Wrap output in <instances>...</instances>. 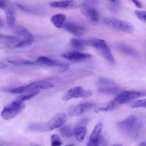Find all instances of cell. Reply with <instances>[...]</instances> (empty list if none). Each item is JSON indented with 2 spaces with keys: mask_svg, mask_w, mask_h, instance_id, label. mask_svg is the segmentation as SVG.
<instances>
[{
  "mask_svg": "<svg viewBox=\"0 0 146 146\" xmlns=\"http://www.w3.org/2000/svg\"><path fill=\"white\" fill-rule=\"evenodd\" d=\"M66 119V114L64 113H61L54 115L47 122L31 124L28 126V129L30 131L35 132L50 131L62 126Z\"/></svg>",
  "mask_w": 146,
  "mask_h": 146,
  "instance_id": "obj_1",
  "label": "cell"
},
{
  "mask_svg": "<svg viewBox=\"0 0 146 146\" xmlns=\"http://www.w3.org/2000/svg\"><path fill=\"white\" fill-rule=\"evenodd\" d=\"M103 23L106 26L115 30L127 33L132 32L134 28L128 21L111 17L104 19Z\"/></svg>",
  "mask_w": 146,
  "mask_h": 146,
  "instance_id": "obj_2",
  "label": "cell"
},
{
  "mask_svg": "<svg viewBox=\"0 0 146 146\" xmlns=\"http://www.w3.org/2000/svg\"><path fill=\"white\" fill-rule=\"evenodd\" d=\"M146 96V91L125 90L119 93L113 100L118 106L120 104L128 103L140 97Z\"/></svg>",
  "mask_w": 146,
  "mask_h": 146,
  "instance_id": "obj_3",
  "label": "cell"
},
{
  "mask_svg": "<svg viewBox=\"0 0 146 146\" xmlns=\"http://www.w3.org/2000/svg\"><path fill=\"white\" fill-rule=\"evenodd\" d=\"M90 45L100 53L102 56L112 65L115 64V60L111 51L106 41L101 39L90 40Z\"/></svg>",
  "mask_w": 146,
  "mask_h": 146,
  "instance_id": "obj_4",
  "label": "cell"
},
{
  "mask_svg": "<svg viewBox=\"0 0 146 146\" xmlns=\"http://www.w3.org/2000/svg\"><path fill=\"white\" fill-rule=\"evenodd\" d=\"M22 102L16 100L5 106L1 112V116L5 120H8L15 117L24 109Z\"/></svg>",
  "mask_w": 146,
  "mask_h": 146,
  "instance_id": "obj_5",
  "label": "cell"
},
{
  "mask_svg": "<svg viewBox=\"0 0 146 146\" xmlns=\"http://www.w3.org/2000/svg\"><path fill=\"white\" fill-rule=\"evenodd\" d=\"M92 4V2L91 1L84 2L81 6V11L82 13L91 22L97 23L99 20L100 15Z\"/></svg>",
  "mask_w": 146,
  "mask_h": 146,
  "instance_id": "obj_6",
  "label": "cell"
},
{
  "mask_svg": "<svg viewBox=\"0 0 146 146\" xmlns=\"http://www.w3.org/2000/svg\"><path fill=\"white\" fill-rule=\"evenodd\" d=\"M94 104L89 102H86L75 105L69 107L67 110L68 115L71 117L78 116L88 110L92 108Z\"/></svg>",
  "mask_w": 146,
  "mask_h": 146,
  "instance_id": "obj_7",
  "label": "cell"
},
{
  "mask_svg": "<svg viewBox=\"0 0 146 146\" xmlns=\"http://www.w3.org/2000/svg\"><path fill=\"white\" fill-rule=\"evenodd\" d=\"M137 119L134 115H131L125 119L119 122L117 125L122 131L127 132L132 131L137 124Z\"/></svg>",
  "mask_w": 146,
  "mask_h": 146,
  "instance_id": "obj_8",
  "label": "cell"
},
{
  "mask_svg": "<svg viewBox=\"0 0 146 146\" xmlns=\"http://www.w3.org/2000/svg\"><path fill=\"white\" fill-rule=\"evenodd\" d=\"M62 58L72 61H80L92 57L91 54L77 51H71L64 53L61 55Z\"/></svg>",
  "mask_w": 146,
  "mask_h": 146,
  "instance_id": "obj_9",
  "label": "cell"
},
{
  "mask_svg": "<svg viewBox=\"0 0 146 146\" xmlns=\"http://www.w3.org/2000/svg\"><path fill=\"white\" fill-rule=\"evenodd\" d=\"M63 26L64 28L68 31L77 36H82L86 31V28L84 26L72 22L65 23Z\"/></svg>",
  "mask_w": 146,
  "mask_h": 146,
  "instance_id": "obj_10",
  "label": "cell"
},
{
  "mask_svg": "<svg viewBox=\"0 0 146 146\" xmlns=\"http://www.w3.org/2000/svg\"><path fill=\"white\" fill-rule=\"evenodd\" d=\"M87 119H86L82 120L74 130L75 137L78 142H82L84 139L87 132Z\"/></svg>",
  "mask_w": 146,
  "mask_h": 146,
  "instance_id": "obj_11",
  "label": "cell"
},
{
  "mask_svg": "<svg viewBox=\"0 0 146 146\" xmlns=\"http://www.w3.org/2000/svg\"><path fill=\"white\" fill-rule=\"evenodd\" d=\"M102 124L99 122L91 134L86 146H99V137L102 131Z\"/></svg>",
  "mask_w": 146,
  "mask_h": 146,
  "instance_id": "obj_12",
  "label": "cell"
},
{
  "mask_svg": "<svg viewBox=\"0 0 146 146\" xmlns=\"http://www.w3.org/2000/svg\"><path fill=\"white\" fill-rule=\"evenodd\" d=\"M84 89L81 87L77 86L68 90L63 95V100L67 101L72 98H81Z\"/></svg>",
  "mask_w": 146,
  "mask_h": 146,
  "instance_id": "obj_13",
  "label": "cell"
},
{
  "mask_svg": "<svg viewBox=\"0 0 146 146\" xmlns=\"http://www.w3.org/2000/svg\"><path fill=\"white\" fill-rule=\"evenodd\" d=\"M49 5L53 8L63 9H74L77 7L76 2L72 0L52 1L50 3Z\"/></svg>",
  "mask_w": 146,
  "mask_h": 146,
  "instance_id": "obj_14",
  "label": "cell"
},
{
  "mask_svg": "<svg viewBox=\"0 0 146 146\" xmlns=\"http://www.w3.org/2000/svg\"><path fill=\"white\" fill-rule=\"evenodd\" d=\"M7 23L10 28H13L16 22V14L15 10L12 6L7 7L5 10Z\"/></svg>",
  "mask_w": 146,
  "mask_h": 146,
  "instance_id": "obj_15",
  "label": "cell"
},
{
  "mask_svg": "<svg viewBox=\"0 0 146 146\" xmlns=\"http://www.w3.org/2000/svg\"><path fill=\"white\" fill-rule=\"evenodd\" d=\"M118 106L113 100L105 102L99 104L94 110V112L98 113L99 111H107L113 110Z\"/></svg>",
  "mask_w": 146,
  "mask_h": 146,
  "instance_id": "obj_16",
  "label": "cell"
},
{
  "mask_svg": "<svg viewBox=\"0 0 146 146\" xmlns=\"http://www.w3.org/2000/svg\"><path fill=\"white\" fill-rule=\"evenodd\" d=\"M53 87V84L50 83L43 81H38L31 83L27 85V88L25 90L46 89Z\"/></svg>",
  "mask_w": 146,
  "mask_h": 146,
  "instance_id": "obj_17",
  "label": "cell"
},
{
  "mask_svg": "<svg viewBox=\"0 0 146 146\" xmlns=\"http://www.w3.org/2000/svg\"><path fill=\"white\" fill-rule=\"evenodd\" d=\"M13 29L14 32L18 35L23 38V40H33L32 34L25 28L18 26L15 27Z\"/></svg>",
  "mask_w": 146,
  "mask_h": 146,
  "instance_id": "obj_18",
  "label": "cell"
},
{
  "mask_svg": "<svg viewBox=\"0 0 146 146\" xmlns=\"http://www.w3.org/2000/svg\"><path fill=\"white\" fill-rule=\"evenodd\" d=\"M118 49L124 54L132 57H137L138 54L134 48L129 46L123 44H120L117 45Z\"/></svg>",
  "mask_w": 146,
  "mask_h": 146,
  "instance_id": "obj_19",
  "label": "cell"
},
{
  "mask_svg": "<svg viewBox=\"0 0 146 146\" xmlns=\"http://www.w3.org/2000/svg\"><path fill=\"white\" fill-rule=\"evenodd\" d=\"M66 18L64 14L58 13L53 15L51 18V21L55 27L61 28L63 26Z\"/></svg>",
  "mask_w": 146,
  "mask_h": 146,
  "instance_id": "obj_20",
  "label": "cell"
},
{
  "mask_svg": "<svg viewBox=\"0 0 146 146\" xmlns=\"http://www.w3.org/2000/svg\"><path fill=\"white\" fill-rule=\"evenodd\" d=\"M70 42L73 47L80 50L84 49L86 46L90 45L89 40L72 38L70 40Z\"/></svg>",
  "mask_w": 146,
  "mask_h": 146,
  "instance_id": "obj_21",
  "label": "cell"
},
{
  "mask_svg": "<svg viewBox=\"0 0 146 146\" xmlns=\"http://www.w3.org/2000/svg\"><path fill=\"white\" fill-rule=\"evenodd\" d=\"M36 62L51 67H54L55 65V59H51L44 56L38 57L36 60Z\"/></svg>",
  "mask_w": 146,
  "mask_h": 146,
  "instance_id": "obj_22",
  "label": "cell"
},
{
  "mask_svg": "<svg viewBox=\"0 0 146 146\" xmlns=\"http://www.w3.org/2000/svg\"><path fill=\"white\" fill-rule=\"evenodd\" d=\"M0 38L3 41L11 44H17L20 41L19 39L17 37L3 34H0Z\"/></svg>",
  "mask_w": 146,
  "mask_h": 146,
  "instance_id": "obj_23",
  "label": "cell"
},
{
  "mask_svg": "<svg viewBox=\"0 0 146 146\" xmlns=\"http://www.w3.org/2000/svg\"><path fill=\"white\" fill-rule=\"evenodd\" d=\"M60 132L62 135L65 137H70L74 134V131L71 127L68 125L62 126L60 129Z\"/></svg>",
  "mask_w": 146,
  "mask_h": 146,
  "instance_id": "obj_24",
  "label": "cell"
},
{
  "mask_svg": "<svg viewBox=\"0 0 146 146\" xmlns=\"http://www.w3.org/2000/svg\"><path fill=\"white\" fill-rule=\"evenodd\" d=\"M119 88L116 87L111 88H99V92L104 94L113 95L118 93L119 91Z\"/></svg>",
  "mask_w": 146,
  "mask_h": 146,
  "instance_id": "obj_25",
  "label": "cell"
},
{
  "mask_svg": "<svg viewBox=\"0 0 146 146\" xmlns=\"http://www.w3.org/2000/svg\"><path fill=\"white\" fill-rule=\"evenodd\" d=\"M40 92L38 90H36L29 94L21 95L17 97L16 100L21 102L30 99L38 94Z\"/></svg>",
  "mask_w": 146,
  "mask_h": 146,
  "instance_id": "obj_26",
  "label": "cell"
},
{
  "mask_svg": "<svg viewBox=\"0 0 146 146\" xmlns=\"http://www.w3.org/2000/svg\"><path fill=\"white\" fill-rule=\"evenodd\" d=\"M3 92L14 94H21L23 93L25 89L24 86L15 88H3L1 90Z\"/></svg>",
  "mask_w": 146,
  "mask_h": 146,
  "instance_id": "obj_27",
  "label": "cell"
},
{
  "mask_svg": "<svg viewBox=\"0 0 146 146\" xmlns=\"http://www.w3.org/2000/svg\"><path fill=\"white\" fill-rule=\"evenodd\" d=\"M109 5L110 8L112 11L113 12L117 11L120 8V1L119 0L110 1Z\"/></svg>",
  "mask_w": 146,
  "mask_h": 146,
  "instance_id": "obj_28",
  "label": "cell"
},
{
  "mask_svg": "<svg viewBox=\"0 0 146 146\" xmlns=\"http://www.w3.org/2000/svg\"><path fill=\"white\" fill-rule=\"evenodd\" d=\"M51 146H61L62 143L59 136L56 134L52 135L50 137Z\"/></svg>",
  "mask_w": 146,
  "mask_h": 146,
  "instance_id": "obj_29",
  "label": "cell"
},
{
  "mask_svg": "<svg viewBox=\"0 0 146 146\" xmlns=\"http://www.w3.org/2000/svg\"><path fill=\"white\" fill-rule=\"evenodd\" d=\"M131 106L133 108H146V99L137 100L131 104Z\"/></svg>",
  "mask_w": 146,
  "mask_h": 146,
  "instance_id": "obj_30",
  "label": "cell"
},
{
  "mask_svg": "<svg viewBox=\"0 0 146 146\" xmlns=\"http://www.w3.org/2000/svg\"><path fill=\"white\" fill-rule=\"evenodd\" d=\"M33 40H23L20 41L15 45L14 47L16 48H22L27 47L32 44Z\"/></svg>",
  "mask_w": 146,
  "mask_h": 146,
  "instance_id": "obj_31",
  "label": "cell"
},
{
  "mask_svg": "<svg viewBox=\"0 0 146 146\" xmlns=\"http://www.w3.org/2000/svg\"><path fill=\"white\" fill-rule=\"evenodd\" d=\"M100 84L104 85L115 86L116 84L113 81L104 78L100 77L98 80Z\"/></svg>",
  "mask_w": 146,
  "mask_h": 146,
  "instance_id": "obj_32",
  "label": "cell"
},
{
  "mask_svg": "<svg viewBox=\"0 0 146 146\" xmlns=\"http://www.w3.org/2000/svg\"><path fill=\"white\" fill-rule=\"evenodd\" d=\"M134 13L139 19L146 22V11L135 10L134 11Z\"/></svg>",
  "mask_w": 146,
  "mask_h": 146,
  "instance_id": "obj_33",
  "label": "cell"
},
{
  "mask_svg": "<svg viewBox=\"0 0 146 146\" xmlns=\"http://www.w3.org/2000/svg\"><path fill=\"white\" fill-rule=\"evenodd\" d=\"M8 62L11 64L18 65H31L35 64V62L33 61L23 60L9 61Z\"/></svg>",
  "mask_w": 146,
  "mask_h": 146,
  "instance_id": "obj_34",
  "label": "cell"
},
{
  "mask_svg": "<svg viewBox=\"0 0 146 146\" xmlns=\"http://www.w3.org/2000/svg\"><path fill=\"white\" fill-rule=\"evenodd\" d=\"M6 1L0 0V7L2 9H6L7 7Z\"/></svg>",
  "mask_w": 146,
  "mask_h": 146,
  "instance_id": "obj_35",
  "label": "cell"
},
{
  "mask_svg": "<svg viewBox=\"0 0 146 146\" xmlns=\"http://www.w3.org/2000/svg\"><path fill=\"white\" fill-rule=\"evenodd\" d=\"M132 1L134 3L136 6L139 8H142L143 7L141 3L138 0H133Z\"/></svg>",
  "mask_w": 146,
  "mask_h": 146,
  "instance_id": "obj_36",
  "label": "cell"
},
{
  "mask_svg": "<svg viewBox=\"0 0 146 146\" xmlns=\"http://www.w3.org/2000/svg\"><path fill=\"white\" fill-rule=\"evenodd\" d=\"M8 66V65L3 63H1L0 65V69H3L7 68Z\"/></svg>",
  "mask_w": 146,
  "mask_h": 146,
  "instance_id": "obj_37",
  "label": "cell"
},
{
  "mask_svg": "<svg viewBox=\"0 0 146 146\" xmlns=\"http://www.w3.org/2000/svg\"><path fill=\"white\" fill-rule=\"evenodd\" d=\"M139 146H146V142L145 141L142 142L139 144Z\"/></svg>",
  "mask_w": 146,
  "mask_h": 146,
  "instance_id": "obj_38",
  "label": "cell"
},
{
  "mask_svg": "<svg viewBox=\"0 0 146 146\" xmlns=\"http://www.w3.org/2000/svg\"><path fill=\"white\" fill-rule=\"evenodd\" d=\"M111 146H123L121 144H117L113 145Z\"/></svg>",
  "mask_w": 146,
  "mask_h": 146,
  "instance_id": "obj_39",
  "label": "cell"
},
{
  "mask_svg": "<svg viewBox=\"0 0 146 146\" xmlns=\"http://www.w3.org/2000/svg\"><path fill=\"white\" fill-rule=\"evenodd\" d=\"M31 146H42L38 145H32Z\"/></svg>",
  "mask_w": 146,
  "mask_h": 146,
  "instance_id": "obj_40",
  "label": "cell"
},
{
  "mask_svg": "<svg viewBox=\"0 0 146 146\" xmlns=\"http://www.w3.org/2000/svg\"><path fill=\"white\" fill-rule=\"evenodd\" d=\"M66 146H74L72 145H67Z\"/></svg>",
  "mask_w": 146,
  "mask_h": 146,
  "instance_id": "obj_41",
  "label": "cell"
}]
</instances>
